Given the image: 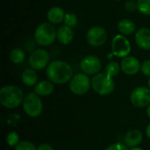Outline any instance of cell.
Returning a JSON list of instances; mask_svg holds the SVG:
<instances>
[{
    "label": "cell",
    "instance_id": "obj_1",
    "mask_svg": "<svg viewBox=\"0 0 150 150\" xmlns=\"http://www.w3.org/2000/svg\"><path fill=\"white\" fill-rule=\"evenodd\" d=\"M46 74L50 82L56 84H63L69 82L73 77V69L66 62L56 60L48 64Z\"/></svg>",
    "mask_w": 150,
    "mask_h": 150
},
{
    "label": "cell",
    "instance_id": "obj_2",
    "mask_svg": "<svg viewBox=\"0 0 150 150\" xmlns=\"http://www.w3.org/2000/svg\"><path fill=\"white\" fill-rule=\"evenodd\" d=\"M22 90L15 85H6L0 90V103L7 109L17 108L23 103Z\"/></svg>",
    "mask_w": 150,
    "mask_h": 150
},
{
    "label": "cell",
    "instance_id": "obj_3",
    "mask_svg": "<svg viewBox=\"0 0 150 150\" xmlns=\"http://www.w3.org/2000/svg\"><path fill=\"white\" fill-rule=\"evenodd\" d=\"M57 37V31L53 24L44 22L40 24L34 32V40L40 45L47 47L54 43Z\"/></svg>",
    "mask_w": 150,
    "mask_h": 150
},
{
    "label": "cell",
    "instance_id": "obj_4",
    "mask_svg": "<svg viewBox=\"0 0 150 150\" xmlns=\"http://www.w3.org/2000/svg\"><path fill=\"white\" fill-rule=\"evenodd\" d=\"M91 87L98 94L101 96H106L113 91L115 83L112 80V77L105 71L99 72L93 76L91 79Z\"/></svg>",
    "mask_w": 150,
    "mask_h": 150
},
{
    "label": "cell",
    "instance_id": "obj_5",
    "mask_svg": "<svg viewBox=\"0 0 150 150\" xmlns=\"http://www.w3.org/2000/svg\"><path fill=\"white\" fill-rule=\"evenodd\" d=\"M23 109L25 112L31 118L39 117L43 110V105L39 95L35 92L29 93L25 97L23 101Z\"/></svg>",
    "mask_w": 150,
    "mask_h": 150
},
{
    "label": "cell",
    "instance_id": "obj_6",
    "mask_svg": "<svg viewBox=\"0 0 150 150\" xmlns=\"http://www.w3.org/2000/svg\"><path fill=\"white\" fill-rule=\"evenodd\" d=\"M91 81L88 75L84 73H77L73 76L69 81V89L73 94L82 96L87 93L91 88Z\"/></svg>",
    "mask_w": 150,
    "mask_h": 150
},
{
    "label": "cell",
    "instance_id": "obj_7",
    "mask_svg": "<svg viewBox=\"0 0 150 150\" xmlns=\"http://www.w3.org/2000/svg\"><path fill=\"white\" fill-rule=\"evenodd\" d=\"M50 60L49 53L45 49H36L29 56L28 62L31 69L34 70H41L48 66Z\"/></svg>",
    "mask_w": 150,
    "mask_h": 150
},
{
    "label": "cell",
    "instance_id": "obj_8",
    "mask_svg": "<svg viewBox=\"0 0 150 150\" xmlns=\"http://www.w3.org/2000/svg\"><path fill=\"white\" fill-rule=\"evenodd\" d=\"M112 50L115 56L125 58L128 56L131 52V44L124 35L118 34L112 40Z\"/></svg>",
    "mask_w": 150,
    "mask_h": 150
},
{
    "label": "cell",
    "instance_id": "obj_9",
    "mask_svg": "<svg viewBox=\"0 0 150 150\" xmlns=\"http://www.w3.org/2000/svg\"><path fill=\"white\" fill-rule=\"evenodd\" d=\"M107 40V32L99 25L91 27L86 33V40L92 47H100Z\"/></svg>",
    "mask_w": 150,
    "mask_h": 150
},
{
    "label": "cell",
    "instance_id": "obj_10",
    "mask_svg": "<svg viewBox=\"0 0 150 150\" xmlns=\"http://www.w3.org/2000/svg\"><path fill=\"white\" fill-rule=\"evenodd\" d=\"M130 101L138 108L149 106L150 105V90L143 86L135 88L131 92Z\"/></svg>",
    "mask_w": 150,
    "mask_h": 150
},
{
    "label": "cell",
    "instance_id": "obj_11",
    "mask_svg": "<svg viewBox=\"0 0 150 150\" xmlns=\"http://www.w3.org/2000/svg\"><path fill=\"white\" fill-rule=\"evenodd\" d=\"M80 68L84 74L88 76H95L99 73L102 68V62L96 55H87L82 59Z\"/></svg>",
    "mask_w": 150,
    "mask_h": 150
},
{
    "label": "cell",
    "instance_id": "obj_12",
    "mask_svg": "<svg viewBox=\"0 0 150 150\" xmlns=\"http://www.w3.org/2000/svg\"><path fill=\"white\" fill-rule=\"evenodd\" d=\"M120 67L125 74L128 76H134L141 70L142 65L140 63V61L136 57L127 56L122 59L120 62Z\"/></svg>",
    "mask_w": 150,
    "mask_h": 150
},
{
    "label": "cell",
    "instance_id": "obj_13",
    "mask_svg": "<svg viewBox=\"0 0 150 150\" xmlns=\"http://www.w3.org/2000/svg\"><path fill=\"white\" fill-rule=\"evenodd\" d=\"M136 45L143 49V50H150V29L147 27L140 28L134 36Z\"/></svg>",
    "mask_w": 150,
    "mask_h": 150
},
{
    "label": "cell",
    "instance_id": "obj_14",
    "mask_svg": "<svg viewBox=\"0 0 150 150\" xmlns=\"http://www.w3.org/2000/svg\"><path fill=\"white\" fill-rule=\"evenodd\" d=\"M142 133L138 129H132L127 133L124 137V143L127 148H136L142 142Z\"/></svg>",
    "mask_w": 150,
    "mask_h": 150
},
{
    "label": "cell",
    "instance_id": "obj_15",
    "mask_svg": "<svg viewBox=\"0 0 150 150\" xmlns=\"http://www.w3.org/2000/svg\"><path fill=\"white\" fill-rule=\"evenodd\" d=\"M57 40L62 45H69L74 39V31L71 27L62 25L57 30Z\"/></svg>",
    "mask_w": 150,
    "mask_h": 150
},
{
    "label": "cell",
    "instance_id": "obj_16",
    "mask_svg": "<svg viewBox=\"0 0 150 150\" xmlns=\"http://www.w3.org/2000/svg\"><path fill=\"white\" fill-rule=\"evenodd\" d=\"M65 11L62 8L59 6H54L49 9L47 14V18L51 24H60L64 20Z\"/></svg>",
    "mask_w": 150,
    "mask_h": 150
},
{
    "label": "cell",
    "instance_id": "obj_17",
    "mask_svg": "<svg viewBox=\"0 0 150 150\" xmlns=\"http://www.w3.org/2000/svg\"><path fill=\"white\" fill-rule=\"evenodd\" d=\"M54 86L52 82L43 80L39 83L34 86V92L41 97H47L51 95L54 92Z\"/></svg>",
    "mask_w": 150,
    "mask_h": 150
},
{
    "label": "cell",
    "instance_id": "obj_18",
    "mask_svg": "<svg viewBox=\"0 0 150 150\" xmlns=\"http://www.w3.org/2000/svg\"><path fill=\"white\" fill-rule=\"evenodd\" d=\"M118 30L122 35L128 36L135 32L136 26L132 20L128 18H123L118 23Z\"/></svg>",
    "mask_w": 150,
    "mask_h": 150
},
{
    "label": "cell",
    "instance_id": "obj_19",
    "mask_svg": "<svg viewBox=\"0 0 150 150\" xmlns=\"http://www.w3.org/2000/svg\"><path fill=\"white\" fill-rule=\"evenodd\" d=\"M21 79L25 85L29 86V87L35 86L37 84V81H38V75L34 69H26L23 71Z\"/></svg>",
    "mask_w": 150,
    "mask_h": 150
},
{
    "label": "cell",
    "instance_id": "obj_20",
    "mask_svg": "<svg viewBox=\"0 0 150 150\" xmlns=\"http://www.w3.org/2000/svg\"><path fill=\"white\" fill-rule=\"evenodd\" d=\"M25 58V54L21 48H13L10 53V59L14 64H20L24 62Z\"/></svg>",
    "mask_w": 150,
    "mask_h": 150
},
{
    "label": "cell",
    "instance_id": "obj_21",
    "mask_svg": "<svg viewBox=\"0 0 150 150\" xmlns=\"http://www.w3.org/2000/svg\"><path fill=\"white\" fill-rule=\"evenodd\" d=\"M120 69H121L120 65L115 61H112V62H108L105 66V72L112 77L116 76L120 73Z\"/></svg>",
    "mask_w": 150,
    "mask_h": 150
},
{
    "label": "cell",
    "instance_id": "obj_22",
    "mask_svg": "<svg viewBox=\"0 0 150 150\" xmlns=\"http://www.w3.org/2000/svg\"><path fill=\"white\" fill-rule=\"evenodd\" d=\"M137 10L143 15L150 16V0H137Z\"/></svg>",
    "mask_w": 150,
    "mask_h": 150
},
{
    "label": "cell",
    "instance_id": "obj_23",
    "mask_svg": "<svg viewBox=\"0 0 150 150\" xmlns=\"http://www.w3.org/2000/svg\"><path fill=\"white\" fill-rule=\"evenodd\" d=\"M77 21H78L77 16L75 13H73V12H68V13L65 14V18H64V20H63L65 25L69 26L71 28L72 27H75L76 25V24H77Z\"/></svg>",
    "mask_w": 150,
    "mask_h": 150
},
{
    "label": "cell",
    "instance_id": "obj_24",
    "mask_svg": "<svg viewBox=\"0 0 150 150\" xmlns=\"http://www.w3.org/2000/svg\"><path fill=\"white\" fill-rule=\"evenodd\" d=\"M6 142L11 147H16L20 142H19V136L16 132L10 133L6 137Z\"/></svg>",
    "mask_w": 150,
    "mask_h": 150
},
{
    "label": "cell",
    "instance_id": "obj_25",
    "mask_svg": "<svg viewBox=\"0 0 150 150\" xmlns=\"http://www.w3.org/2000/svg\"><path fill=\"white\" fill-rule=\"evenodd\" d=\"M15 150H37V149L35 145L32 143L31 142L23 141V142H20L15 147Z\"/></svg>",
    "mask_w": 150,
    "mask_h": 150
},
{
    "label": "cell",
    "instance_id": "obj_26",
    "mask_svg": "<svg viewBox=\"0 0 150 150\" xmlns=\"http://www.w3.org/2000/svg\"><path fill=\"white\" fill-rule=\"evenodd\" d=\"M141 70L144 76H150V60H147V61L143 62V63L142 64Z\"/></svg>",
    "mask_w": 150,
    "mask_h": 150
},
{
    "label": "cell",
    "instance_id": "obj_27",
    "mask_svg": "<svg viewBox=\"0 0 150 150\" xmlns=\"http://www.w3.org/2000/svg\"><path fill=\"white\" fill-rule=\"evenodd\" d=\"M105 150H128L127 149V147L123 144V143H120V142H117V143H114V144H112L111 146H109Z\"/></svg>",
    "mask_w": 150,
    "mask_h": 150
},
{
    "label": "cell",
    "instance_id": "obj_28",
    "mask_svg": "<svg viewBox=\"0 0 150 150\" xmlns=\"http://www.w3.org/2000/svg\"><path fill=\"white\" fill-rule=\"evenodd\" d=\"M137 9V3H134L133 0L127 1L126 3V10L128 11H133Z\"/></svg>",
    "mask_w": 150,
    "mask_h": 150
},
{
    "label": "cell",
    "instance_id": "obj_29",
    "mask_svg": "<svg viewBox=\"0 0 150 150\" xmlns=\"http://www.w3.org/2000/svg\"><path fill=\"white\" fill-rule=\"evenodd\" d=\"M37 150H54V149H53L52 146H50L49 144L43 143V144H40V145L37 148Z\"/></svg>",
    "mask_w": 150,
    "mask_h": 150
},
{
    "label": "cell",
    "instance_id": "obj_30",
    "mask_svg": "<svg viewBox=\"0 0 150 150\" xmlns=\"http://www.w3.org/2000/svg\"><path fill=\"white\" fill-rule=\"evenodd\" d=\"M146 134L148 135V137L150 139V124L147 127V129H146Z\"/></svg>",
    "mask_w": 150,
    "mask_h": 150
},
{
    "label": "cell",
    "instance_id": "obj_31",
    "mask_svg": "<svg viewBox=\"0 0 150 150\" xmlns=\"http://www.w3.org/2000/svg\"><path fill=\"white\" fill-rule=\"evenodd\" d=\"M147 114H148V117L149 118V120H150V105L148 106V109H147Z\"/></svg>",
    "mask_w": 150,
    "mask_h": 150
},
{
    "label": "cell",
    "instance_id": "obj_32",
    "mask_svg": "<svg viewBox=\"0 0 150 150\" xmlns=\"http://www.w3.org/2000/svg\"><path fill=\"white\" fill-rule=\"evenodd\" d=\"M130 150H143L142 149H140V148H133V149H131Z\"/></svg>",
    "mask_w": 150,
    "mask_h": 150
},
{
    "label": "cell",
    "instance_id": "obj_33",
    "mask_svg": "<svg viewBox=\"0 0 150 150\" xmlns=\"http://www.w3.org/2000/svg\"><path fill=\"white\" fill-rule=\"evenodd\" d=\"M148 87H149V89L150 90V77L149 79L148 80Z\"/></svg>",
    "mask_w": 150,
    "mask_h": 150
},
{
    "label": "cell",
    "instance_id": "obj_34",
    "mask_svg": "<svg viewBox=\"0 0 150 150\" xmlns=\"http://www.w3.org/2000/svg\"><path fill=\"white\" fill-rule=\"evenodd\" d=\"M114 1H120V0H114Z\"/></svg>",
    "mask_w": 150,
    "mask_h": 150
}]
</instances>
